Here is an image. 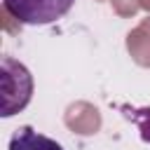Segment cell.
<instances>
[{
	"mask_svg": "<svg viewBox=\"0 0 150 150\" xmlns=\"http://www.w3.org/2000/svg\"><path fill=\"white\" fill-rule=\"evenodd\" d=\"M0 91H2V117H12L16 112H21L30 98H33V75L30 70L12 59V56H2L0 59Z\"/></svg>",
	"mask_w": 150,
	"mask_h": 150,
	"instance_id": "obj_1",
	"label": "cell"
},
{
	"mask_svg": "<svg viewBox=\"0 0 150 150\" xmlns=\"http://www.w3.org/2000/svg\"><path fill=\"white\" fill-rule=\"evenodd\" d=\"M75 0H2L9 16L26 26H47L63 19Z\"/></svg>",
	"mask_w": 150,
	"mask_h": 150,
	"instance_id": "obj_2",
	"label": "cell"
},
{
	"mask_svg": "<svg viewBox=\"0 0 150 150\" xmlns=\"http://www.w3.org/2000/svg\"><path fill=\"white\" fill-rule=\"evenodd\" d=\"M9 150H63L61 143H56L54 138L40 134L38 129H33L30 124L19 127L12 138H9Z\"/></svg>",
	"mask_w": 150,
	"mask_h": 150,
	"instance_id": "obj_3",
	"label": "cell"
}]
</instances>
